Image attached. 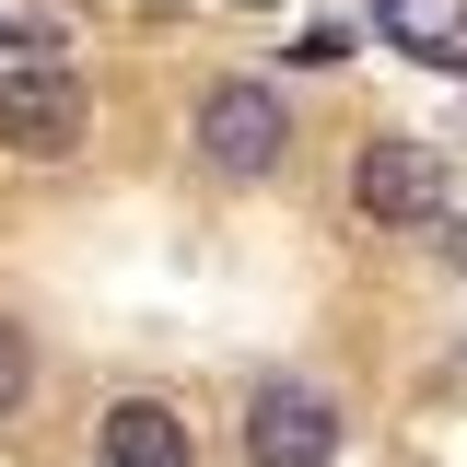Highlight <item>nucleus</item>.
Here are the masks:
<instances>
[{
  "label": "nucleus",
  "instance_id": "nucleus-9",
  "mask_svg": "<svg viewBox=\"0 0 467 467\" xmlns=\"http://www.w3.org/2000/svg\"><path fill=\"white\" fill-rule=\"evenodd\" d=\"M245 12H281V0H245Z\"/></svg>",
  "mask_w": 467,
  "mask_h": 467
},
{
  "label": "nucleus",
  "instance_id": "nucleus-7",
  "mask_svg": "<svg viewBox=\"0 0 467 467\" xmlns=\"http://www.w3.org/2000/svg\"><path fill=\"white\" fill-rule=\"evenodd\" d=\"M24 386H36V362H24V327H12V316H0V420H12V409H24Z\"/></svg>",
  "mask_w": 467,
  "mask_h": 467
},
{
  "label": "nucleus",
  "instance_id": "nucleus-6",
  "mask_svg": "<svg viewBox=\"0 0 467 467\" xmlns=\"http://www.w3.org/2000/svg\"><path fill=\"white\" fill-rule=\"evenodd\" d=\"M374 24L432 70H467V0H374Z\"/></svg>",
  "mask_w": 467,
  "mask_h": 467
},
{
  "label": "nucleus",
  "instance_id": "nucleus-5",
  "mask_svg": "<svg viewBox=\"0 0 467 467\" xmlns=\"http://www.w3.org/2000/svg\"><path fill=\"white\" fill-rule=\"evenodd\" d=\"M94 456H106V467H187L199 444H187V420H175L164 398H117L106 432H94Z\"/></svg>",
  "mask_w": 467,
  "mask_h": 467
},
{
  "label": "nucleus",
  "instance_id": "nucleus-1",
  "mask_svg": "<svg viewBox=\"0 0 467 467\" xmlns=\"http://www.w3.org/2000/svg\"><path fill=\"white\" fill-rule=\"evenodd\" d=\"M82 129H94V106H82V82L70 70H0V152H24V164H70L82 152Z\"/></svg>",
  "mask_w": 467,
  "mask_h": 467
},
{
  "label": "nucleus",
  "instance_id": "nucleus-4",
  "mask_svg": "<svg viewBox=\"0 0 467 467\" xmlns=\"http://www.w3.org/2000/svg\"><path fill=\"white\" fill-rule=\"evenodd\" d=\"M339 456V409L316 386H257L245 398V467H327Z\"/></svg>",
  "mask_w": 467,
  "mask_h": 467
},
{
  "label": "nucleus",
  "instance_id": "nucleus-8",
  "mask_svg": "<svg viewBox=\"0 0 467 467\" xmlns=\"http://www.w3.org/2000/svg\"><path fill=\"white\" fill-rule=\"evenodd\" d=\"M281 58H304V70H339V58H350V24H304Z\"/></svg>",
  "mask_w": 467,
  "mask_h": 467
},
{
  "label": "nucleus",
  "instance_id": "nucleus-3",
  "mask_svg": "<svg viewBox=\"0 0 467 467\" xmlns=\"http://www.w3.org/2000/svg\"><path fill=\"white\" fill-rule=\"evenodd\" d=\"M350 199H362V211H374L386 234L456 223V211H444V164H432L420 140H362V164H350Z\"/></svg>",
  "mask_w": 467,
  "mask_h": 467
},
{
  "label": "nucleus",
  "instance_id": "nucleus-2",
  "mask_svg": "<svg viewBox=\"0 0 467 467\" xmlns=\"http://www.w3.org/2000/svg\"><path fill=\"white\" fill-rule=\"evenodd\" d=\"M199 152L223 175H269L292 152V106L269 82H211V94H199Z\"/></svg>",
  "mask_w": 467,
  "mask_h": 467
}]
</instances>
